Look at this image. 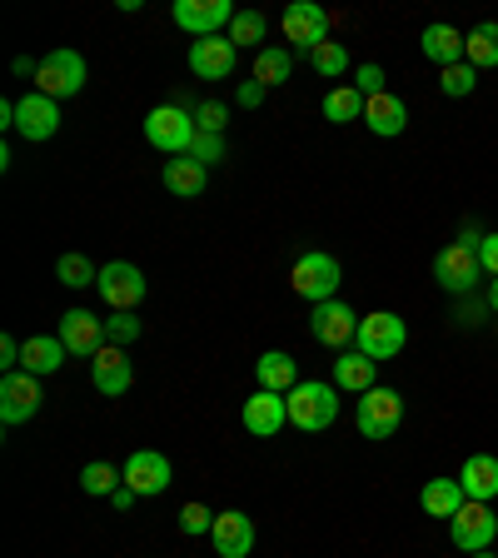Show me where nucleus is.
I'll list each match as a JSON object with an SVG mask.
<instances>
[{"label": "nucleus", "mask_w": 498, "mask_h": 558, "mask_svg": "<svg viewBox=\"0 0 498 558\" xmlns=\"http://www.w3.org/2000/svg\"><path fill=\"white\" fill-rule=\"evenodd\" d=\"M284 404H290L294 429L319 434V429H329V424L339 418V389L335 384H319V379H300L290 395H284Z\"/></svg>", "instance_id": "obj_1"}, {"label": "nucleus", "mask_w": 498, "mask_h": 558, "mask_svg": "<svg viewBox=\"0 0 498 558\" xmlns=\"http://www.w3.org/2000/svg\"><path fill=\"white\" fill-rule=\"evenodd\" d=\"M199 125H195V110H185V105H155L150 116H145V140H150L155 150L165 155H190V145H195Z\"/></svg>", "instance_id": "obj_2"}, {"label": "nucleus", "mask_w": 498, "mask_h": 558, "mask_svg": "<svg viewBox=\"0 0 498 558\" xmlns=\"http://www.w3.org/2000/svg\"><path fill=\"white\" fill-rule=\"evenodd\" d=\"M35 90L50 95V100H70V95L85 90V56L81 50H50V56L35 60Z\"/></svg>", "instance_id": "obj_3"}, {"label": "nucleus", "mask_w": 498, "mask_h": 558, "mask_svg": "<svg viewBox=\"0 0 498 558\" xmlns=\"http://www.w3.org/2000/svg\"><path fill=\"white\" fill-rule=\"evenodd\" d=\"M404 344H409V325L399 319L394 310H374V314H364V319H360V339H354V349H360V354H369L374 364L404 354Z\"/></svg>", "instance_id": "obj_4"}, {"label": "nucleus", "mask_w": 498, "mask_h": 558, "mask_svg": "<svg viewBox=\"0 0 498 558\" xmlns=\"http://www.w3.org/2000/svg\"><path fill=\"white\" fill-rule=\"evenodd\" d=\"M339 279H344V275H339V259L325 255V250H309V255H300V259H294V269H290L294 294H300V300H309V304L335 300Z\"/></svg>", "instance_id": "obj_5"}, {"label": "nucleus", "mask_w": 498, "mask_h": 558, "mask_svg": "<svg viewBox=\"0 0 498 558\" xmlns=\"http://www.w3.org/2000/svg\"><path fill=\"white\" fill-rule=\"evenodd\" d=\"M354 424H360L364 439H394L399 424H404V399H399V389L374 384L369 395L360 399V409H354Z\"/></svg>", "instance_id": "obj_6"}, {"label": "nucleus", "mask_w": 498, "mask_h": 558, "mask_svg": "<svg viewBox=\"0 0 498 558\" xmlns=\"http://www.w3.org/2000/svg\"><path fill=\"white\" fill-rule=\"evenodd\" d=\"M279 25H284V40H290L294 50L314 56V50L329 40V25H335V15H329L325 5H314V0H294V5H284Z\"/></svg>", "instance_id": "obj_7"}, {"label": "nucleus", "mask_w": 498, "mask_h": 558, "mask_svg": "<svg viewBox=\"0 0 498 558\" xmlns=\"http://www.w3.org/2000/svg\"><path fill=\"white\" fill-rule=\"evenodd\" d=\"M449 538L459 554H488V544L498 538V513L488 504H474L469 499L464 509L449 519Z\"/></svg>", "instance_id": "obj_8"}, {"label": "nucleus", "mask_w": 498, "mask_h": 558, "mask_svg": "<svg viewBox=\"0 0 498 558\" xmlns=\"http://www.w3.org/2000/svg\"><path fill=\"white\" fill-rule=\"evenodd\" d=\"M360 319H364V314H354L349 304L325 300V304H314V310H309V335L319 339L325 349H339V354H344V349L360 339Z\"/></svg>", "instance_id": "obj_9"}, {"label": "nucleus", "mask_w": 498, "mask_h": 558, "mask_svg": "<svg viewBox=\"0 0 498 558\" xmlns=\"http://www.w3.org/2000/svg\"><path fill=\"white\" fill-rule=\"evenodd\" d=\"M95 290H100V300L120 314V310H135V304L150 294V284H145V275H139L130 259H110V265L100 269V279H95Z\"/></svg>", "instance_id": "obj_10"}, {"label": "nucleus", "mask_w": 498, "mask_h": 558, "mask_svg": "<svg viewBox=\"0 0 498 558\" xmlns=\"http://www.w3.org/2000/svg\"><path fill=\"white\" fill-rule=\"evenodd\" d=\"M478 275H484V265H478V250L474 244H444L439 259H434V279H439L449 294H469L478 284Z\"/></svg>", "instance_id": "obj_11"}, {"label": "nucleus", "mask_w": 498, "mask_h": 558, "mask_svg": "<svg viewBox=\"0 0 498 558\" xmlns=\"http://www.w3.org/2000/svg\"><path fill=\"white\" fill-rule=\"evenodd\" d=\"M40 379L35 374H5L0 379V424H25V418L40 414Z\"/></svg>", "instance_id": "obj_12"}, {"label": "nucleus", "mask_w": 498, "mask_h": 558, "mask_svg": "<svg viewBox=\"0 0 498 558\" xmlns=\"http://www.w3.org/2000/svg\"><path fill=\"white\" fill-rule=\"evenodd\" d=\"M56 130H60V100H50V95H40V90L15 100V135L21 140L40 145V140H50Z\"/></svg>", "instance_id": "obj_13"}, {"label": "nucleus", "mask_w": 498, "mask_h": 558, "mask_svg": "<svg viewBox=\"0 0 498 558\" xmlns=\"http://www.w3.org/2000/svg\"><path fill=\"white\" fill-rule=\"evenodd\" d=\"M230 21H234L230 0H174V25H180V31H190L195 40L220 35Z\"/></svg>", "instance_id": "obj_14"}, {"label": "nucleus", "mask_w": 498, "mask_h": 558, "mask_svg": "<svg viewBox=\"0 0 498 558\" xmlns=\"http://www.w3.org/2000/svg\"><path fill=\"white\" fill-rule=\"evenodd\" d=\"M60 344L70 349V354H81V360H95L105 349V319H95L90 310H65L60 314Z\"/></svg>", "instance_id": "obj_15"}, {"label": "nucleus", "mask_w": 498, "mask_h": 558, "mask_svg": "<svg viewBox=\"0 0 498 558\" xmlns=\"http://www.w3.org/2000/svg\"><path fill=\"white\" fill-rule=\"evenodd\" d=\"M120 474H125V484L135 488L139 499H155V494H165V488H170V459H165V453H155V449H135L125 459V469H120Z\"/></svg>", "instance_id": "obj_16"}, {"label": "nucleus", "mask_w": 498, "mask_h": 558, "mask_svg": "<svg viewBox=\"0 0 498 558\" xmlns=\"http://www.w3.org/2000/svg\"><path fill=\"white\" fill-rule=\"evenodd\" d=\"M284 424H290V404H284V395H275V389H255V395L244 399V429L255 434V439H275Z\"/></svg>", "instance_id": "obj_17"}, {"label": "nucleus", "mask_w": 498, "mask_h": 558, "mask_svg": "<svg viewBox=\"0 0 498 558\" xmlns=\"http://www.w3.org/2000/svg\"><path fill=\"white\" fill-rule=\"evenodd\" d=\"M234 56H240V50L230 46V35H205V40L190 46V70H195L199 81H230Z\"/></svg>", "instance_id": "obj_18"}, {"label": "nucleus", "mask_w": 498, "mask_h": 558, "mask_svg": "<svg viewBox=\"0 0 498 558\" xmlns=\"http://www.w3.org/2000/svg\"><path fill=\"white\" fill-rule=\"evenodd\" d=\"M209 544H215V554H220V558H250V548H255V523L244 519L240 509L215 513Z\"/></svg>", "instance_id": "obj_19"}, {"label": "nucleus", "mask_w": 498, "mask_h": 558, "mask_svg": "<svg viewBox=\"0 0 498 558\" xmlns=\"http://www.w3.org/2000/svg\"><path fill=\"white\" fill-rule=\"evenodd\" d=\"M90 384L100 389L105 399H120L135 384V369H130V360H125V349H116V344H105L100 354L90 360Z\"/></svg>", "instance_id": "obj_20"}, {"label": "nucleus", "mask_w": 498, "mask_h": 558, "mask_svg": "<svg viewBox=\"0 0 498 558\" xmlns=\"http://www.w3.org/2000/svg\"><path fill=\"white\" fill-rule=\"evenodd\" d=\"M418 46H424V56H429L439 70H449V65H464V60H469L464 31H453V25H444V21L424 25V35H418Z\"/></svg>", "instance_id": "obj_21"}, {"label": "nucleus", "mask_w": 498, "mask_h": 558, "mask_svg": "<svg viewBox=\"0 0 498 558\" xmlns=\"http://www.w3.org/2000/svg\"><path fill=\"white\" fill-rule=\"evenodd\" d=\"M459 484H464V499L494 504L498 499V459L494 453H469L464 469H459Z\"/></svg>", "instance_id": "obj_22"}, {"label": "nucleus", "mask_w": 498, "mask_h": 558, "mask_svg": "<svg viewBox=\"0 0 498 558\" xmlns=\"http://www.w3.org/2000/svg\"><path fill=\"white\" fill-rule=\"evenodd\" d=\"M364 125L374 130V135H384V140H394V135H404L409 130V105L399 100V95H369V105H364Z\"/></svg>", "instance_id": "obj_23"}, {"label": "nucleus", "mask_w": 498, "mask_h": 558, "mask_svg": "<svg viewBox=\"0 0 498 558\" xmlns=\"http://www.w3.org/2000/svg\"><path fill=\"white\" fill-rule=\"evenodd\" d=\"M70 349L60 344V335H31L21 344V369L35 374V379H46V374H56L60 364H65Z\"/></svg>", "instance_id": "obj_24"}, {"label": "nucleus", "mask_w": 498, "mask_h": 558, "mask_svg": "<svg viewBox=\"0 0 498 558\" xmlns=\"http://www.w3.org/2000/svg\"><path fill=\"white\" fill-rule=\"evenodd\" d=\"M374 384H379V364L360 349H344L335 360V389H349V395H369Z\"/></svg>", "instance_id": "obj_25"}, {"label": "nucleus", "mask_w": 498, "mask_h": 558, "mask_svg": "<svg viewBox=\"0 0 498 558\" xmlns=\"http://www.w3.org/2000/svg\"><path fill=\"white\" fill-rule=\"evenodd\" d=\"M209 185V170L199 160H190V155H180V160H165V190L180 199H199Z\"/></svg>", "instance_id": "obj_26"}, {"label": "nucleus", "mask_w": 498, "mask_h": 558, "mask_svg": "<svg viewBox=\"0 0 498 558\" xmlns=\"http://www.w3.org/2000/svg\"><path fill=\"white\" fill-rule=\"evenodd\" d=\"M255 379L259 389H275V395H290L294 384H300V364L284 354V349H269V354H259L255 364Z\"/></svg>", "instance_id": "obj_27"}, {"label": "nucleus", "mask_w": 498, "mask_h": 558, "mask_svg": "<svg viewBox=\"0 0 498 558\" xmlns=\"http://www.w3.org/2000/svg\"><path fill=\"white\" fill-rule=\"evenodd\" d=\"M418 504H424L429 519H453L469 499H464V484H459V478H429L424 494H418Z\"/></svg>", "instance_id": "obj_28"}, {"label": "nucleus", "mask_w": 498, "mask_h": 558, "mask_svg": "<svg viewBox=\"0 0 498 558\" xmlns=\"http://www.w3.org/2000/svg\"><path fill=\"white\" fill-rule=\"evenodd\" d=\"M464 46H469V65H474V70H494L498 65V21L474 25V31L464 35Z\"/></svg>", "instance_id": "obj_29"}, {"label": "nucleus", "mask_w": 498, "mask_h": 558, "mask_svg": "<svg viewBox=\"0 0 498 558\" xmlns=\"http://www.w3.org/2000/svg\"><path fill=\"white\" fill-rule=\"evenodd\" d=\"M364 95L354 90V85H339V90L325 95V120L329 125H349V120H364Z\"/></svg>", "instance_id": "obj_30"}, {"label": "nucleus", "mask_w": 498, "mask_h": 558, "mask_svg": "<svg viewBox=\"0 0 498 558\" xmlns=\"http://www.w3.org/2000/svg\"><path fill=\"white\" fill-rule=\"evenodd\" d=\"M230 46L234 50H265V15L259 11H234V21H230Z\"/></svg>", "instance_id": "obj_31"}, {"label": "nucleus", "mask_w": 498, "mask_h": 558, "mask_svg": "<svg viewBox=\"0 0 498 558\" xmlns=\"http://www.w3.org/2000/svg\"><path fill=\"white\" fill-rule=\"evenodd\" d=\"M290 70H294L290 50L265 46V50H259V56H255V81L265 85V90H269V85H284V81H290Z\"/></svg>", "instance_id": "obj_32"}, {"label": "nucleus", "mask_w": 498, "mask_h": 558, "mask_svg": "<svg viewBox=\"0 0 498 558\" xmlns=\"http://www.w3.org/2000/svg\"><path fill=\"white\" fill-rule=\"evenodd\" d=\"M120 484H125V474H120L116 464H100V459H95V464L81 469V488L90 494V499H105V494H116Z\"/></svg>", "instance_id": "obj_33"}, {"label": "nucleus", "mask_w": 498, "mask_h": 558, "mask_svg": "<svg viewBox=\"0 0 498 558\" xmlns=\"http://www.w3.org/2000/svg\"><path fill=\"white\" fill-rule=\"evenodd\" d=\"M56 275H60V284H65V290H85V284H95V279H100V269H95L85 255H60L56 259Z\"/></svg>", "instance_id": "obj_34"}, {"label": "nucleus", "mask_w": 498, "mask_h": 558, "mask_svg": "<svg viewBox=\"0 0 498 558\" xmlns=\"http://www.w3.org/2000/svg\"><path fill=\"white\" fill-rule=\"evenodd\" d=\"M309 65H314V75H325V81H339L349 70V50L339 46V40H325V46L309 56Z\"/></svg>", "instance_id": "obj_35"}, {"label": "nucleus", "mask_w": 498, "mask_h": 558, "mask_svg": "<svg viewBox=\"0 0 498 558\" xmlns=\"http://www.w3.org/2000/svg\"><path fill=\"white\" fill-rule=\"evenodd\" d=\"M474 85H478V70L469 65H449V70H439V90L444 95H453V100H459V95H474Z\"/></svg>", "instance_id": "obj_36"}, {"label": "nucleus", "mask_w": 498, "mask_h": 558, "mask_svg": "<svg viewBox=\"0 0 498 558\" xmlns=\"http://www.w3.org/2000/svg\"><path fill=\"white\" fill-rule=\"evenodd\" d=\"M135 339H139V319H135V310H120L116 319H105V344L125 349V344H135Z\"/></svg>", "instance_id": "obj_37"}, {"label": "nucleus", "mask_w": 498, "mask_h": 558, "mask_svg": "<svg viewBox=\"0 0 498 558\" xmlns=\"http://www.w3.org/2000/svg\"><path fill=\"white\" fill-rule=\"evenodd\" d=\"M209 529H215V513H209L205 504H185V509H180V534L185 538H199V534H209Z\"/></svg>", "instance_id": "obj_38"}, {"label": "nucleus", "mask_w": 498, "mask_h": 558, "mask_svg": "<svg viewBox=\"0 0 498 558\" xmlns=\"http://www.w3.org/2000/svg\"><path fill=\"white\" fill-rule=\"evenodd\" d=\"M224 120H230V110H224L220 100H205V105H195V125L205 130V135H224Z\"/></svg>", "instance_id": "obj_39"}, {"label": "nucleus", "mask_w": 498, "mask_h": 558, "mask_svg": "<svg viewBox=\"0 0 498 558\" xmlns=\"http://www.w3.org/2000/svg\"><path fill=\"white\" fill-rule=\"evenodd\" d=\"M190 160H199L205 170H209L215 160H224V135H205V130H199L195 145H190Z\"/></svg>", "instance_id": "obj_40"}, {"label": "nucleus", "mask_w": 498, "mask_h": 558, "mask_svg": "<svg viewBox=\"0 0 498 558\" xmlns=\"http://www.w3.org/2000/svg\"><path fill=\"white\" fill-rule=\"evenodd\" d=\"M349 85H354V90H360L364 100H369V95H384V70H379V65H360Z\"/></svg>", "instance_id": "obj_41"}, {"label": "nucleus", "mask_w": 498, "mask_h": 558, "mask_svg": "<svg viewBox=\"0 0 498 558\" xmlns=\"http://www.w3.org/2000/svg\"><path fill=\"white\" fill-rule=\"evenodd\" d=\"M478 265H484L488 279H498V234H484V240H478Z\"/></svg>", "instance_id": "obj_42"}, {"label": "nucleus", "mask_w": 498, "mask_h": 558, "mask_svg": "<svg viewBox=\"0 0 498 558\" xmlns=\"http://www.w3.org/2000/svg\"><path fill=\"white\" fill-rule=\"evenodd\" d=\"M15 364H21V339L5 335V339H0V369L15 374Z\"/></svg>", "instance_id": "obj_43"}, {"label": "nucleus", "mask_w": 498, "mask_h": 558, "mask_svg": "<svg viewBox=\"0 0 498 558\" xmlns=\"http://www.w3.org/2000/svg\"><path fill=\"white\" fill-rule=\"evenodd\" d=\"M234 100H240V105H244V110H255V105H259V100H265V85H259V81H244V85H240V90H234Z\"/></svg>", "instance_id": "obj_44"}, {"label": "nucleus", "mask_w": 498, "mask_h": 558, "mask_svg": "<svg viewBox=\"0 0 498 558\" xmlns=\"http://www.w3.org/2000/svg\"><path fill=\"white\" fill-rule=\"evenodd\" d=\"M135 499H139V494H135L130 484H120L116 494H110V504H116V509H135Z\"/></svg>", "instance_id": "obj_45"}, {"label": "nucleus", "mask_w": 498, "mask_h": 558, "mask_svg": "<svg viewBox=\"0 0 498 558\" xmlns=\"http://www.w3.org/2000/svg\"><path fill=\"white\" fill-rule=\"evenodd\" d=\"M0 125L15 130V100H0Z\"/></svg>", "instance_id": "obj_46"}, {"label": "nucleus", "mask_w": 498, "mask_h": 558, "mask_svg": "<svg viewBox=\"0 0 498 558\" xmlns=\"http://www.w3.org/2000/svg\"><path fill=\"white\" fill-rule=\"evenodd\" d=\"M488 310L498 314V279H488Z\"/></svg>", "instance_id": "obj_47"}, {"label": "nucleus", "mask_w": 498, "mask_h": 558, "mask_svg": "<svg viewBox=\"0 0 498 558\" xmlns=\"http://www.w3.org/2000/svg\"><path fill=\"white\" fill-rule=\"evenodd\" d=\"M469 558H494V554H469Z\"/></svg>", "instance_id": "obj_48"}]
</instances>
